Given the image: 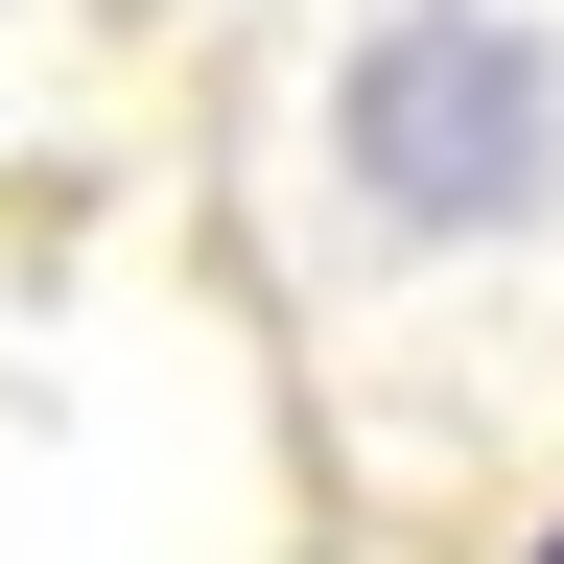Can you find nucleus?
I'll list each match as a JSON object with an SVG mask.
<instances>
[{"label": "nucleus", "mask_w": 564, "mask_h": 564, "mask_svg": "<svg viewBox=\"0 0 564 564\" xmlns=\"http://www.w3.org/2000/svg\"><path fill=\"white\" fill-rule=\"evenodd\" d=\"M541 165H564V70L518 24L423 0V24L352 47V188H377L400 236H494V212H541Z\"/></svg>", "instance_id": "nucleus-1"}, {"label": "nucleus", "mask_w": 564, "mask_h": 564, "mask_svg": "<svg viewBox=\"0 0 564 564\" xmlns=\"http://www.w3.org/2000/svg\"><path fill=\"white\" fill-rule=\"evenodd\" d=\"M541 564H564V541H541Z\"/></svg>", "instance_id": "nucleus-2"}]
</instances>
